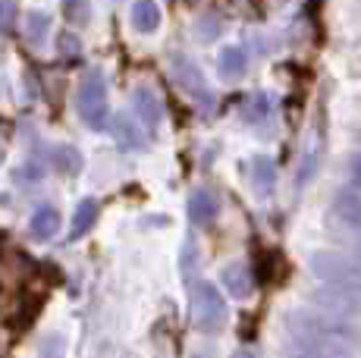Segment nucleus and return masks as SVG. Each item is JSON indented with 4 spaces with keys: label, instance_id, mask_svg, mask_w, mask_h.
Masks as SVG:
<instances>
[{
    "label": "nucleus",
    "instance_id": "1",
    "mask_svg": "<svg viewBox=\"0 0 361 358\" xmlns=\"http://www.w3.org/2000/svg\"><path fill=\"white\" fill-rule=\"evenodd\" d=\"M286 352L302 358H355L358 333L352 323H343L327 314L295 311L286 327Z\"/></svg>",
    "mask_w": 361,
    "mask_h": 358
},
{
    "label": "nucleus",
    "instance_id": "2",
    "mask_svg": "<svg viewBox=\"0 0 361 358\" xmlns=\"http://www.w3.org/2000/svg\"><path fill=\"white\" fill-rule=\"evenodd\" d=\"M311 273L321 280V286L361 292V261L345 252H317L311 258Z\"/></svg>",
    "mask_w": 361,
    "mask_h": 358
},
{
    "label": "nucleus",
    "instance_id": "3",
    "mask_svg": "<svg viewBox=\"0 0 361 358\" xmlns=\"http://www.w3.org/2000/svg\"><path fill=\"white\" fill-rule=\"evenodd\" d=\"M75 107H79V116L88 123L92 129H104L107 126V116H110V107H107V85L98 73L85 75L79 85V94H75Z\"/></svg>",
    "mask_w": 361,
    "mask_h": 358
},
{
    "label": "nucleus",
    "instance_id": "4",
    "mask_svg": "<svg viewBox=\"0 0 361 358\" xmlns=\"http://www.w3.org/2000/svg\"><path fill=\"white\" fill-rule=\"evenodd\" d=\"M224 318H226V302H224V295L217 292V286L195 283V289H192V321H195L204 333H211V330H217L220 323H224Z\"/></svg>",
    "mask_w": 361,
    "mask_h": 358
},
{
    "label": "nucleus",
    "instance_id": "5",
    "mask_svg": "<svg viewBox=\"0 0 361 358\" xmlns=\"http://www.w3.org/2000/svg\"><path fill=\"white\" fill-rule=\"evenodd\" d=\"M314 302L327 311L339 314V318H352L361 314V292L355 289H336V286H317L314 289Z\"/></svg>",
    "mask_w": 361,
    "mask_h": 358
},
{
    "label": "nucleus",
    "instance_id": "6",
    "mask_svg": "<svg viewBox=\"0 0 361 358\" xmlns=\"http://www.w3.org/2000/svg\"><path fill=\"white\" fill-rule=\"evenodd\" d=\"M333 220L339 226H345L349 233L361 236V195L355 192H339L336 202H333Z\"/></svg>",
    "mask_w": 361,
    "mask_h": 358
},
{
    "label": "nucleus",
    "instance_id": "7",
    "mask_svg": "<svg viewBox=\"0 0 361 358\" xmlns=\"http://www.w3.org/2000/svg\"><path fill=\"white\" fill-rule=\"evenodd\" d=\"M57 230H60V211L51 208V204H41V208L32 214V220H29L32 239H41V242H44V239L57 236Z\"/></svg>",
    "mask_w": 361,
    "mask_h": 358
},
{
    "label": "nucleus",
    "instance_id": "8",
    "mask_svg": "<svg viewBox=\"0 0 361 358\" xmlns=\"http://www.w3.org/2000/svg\"><path fill=\"white\" fill-rule=\"evenodd\" d=\"M224 286L230 289L235 299H245V295H252V289H255L252 271H248V267H242V264L226 267V271H224Z\"/></svg>",
    "mask_w": 361,
    "mask_h": 358
},
{
    "label": "nucleus",
    "instance_id": "9",
    "mask_svg": "<svg viewBox=\"0 0 361 358\" xmlns=\"http://www.w3.org/2000/svg\"><path fill=\"white\" fill-rule=\"evenodd\" d=\"M214 217H217V202H214L204 189L195 192V195L189 198V220L195 226H204V223H211Z\"/></svg>",
    "mask_w": 361,
    "mask_h": 358
},
{
    "label": "nucleus",
    "instance_id": "10",
    "mask_svg": "<svg viewBox=\"0 0 361 358\" xmlns=\"http://www.w3.org/2000/svg\"><path fill=\"white\" fill-rule=\"evenodd\" d=\"M94 220H98V202H94V198H85V202L75 208V214H73V230H69V239H82L94 226Z\"/></svg>",
    "mask_w": 361,
    "mask_h": 358
},
{
    "label": "nucleus",
    "instance_id": "11",
    "mask_svg": "<svg viewBox=\"0 0 361 358\" xmlns=\"http://www.w3.org/2000/svg\"><path fill=\"white\" fill-rule=\"evenodd\" d=\"M135 113H138V120H142V126L154 129L157 123H161V101L151 92H135Z\"/></svg>",
    "mask_w": 361,
    "mask_h": 358
},
{
    "label": "nucleus",
    "instance_id": "12",
    "mask_svg": "<svg viewBox=\"0 0 361 358\" xmlns=\"http://www.w3.org/2000/svg\"><path fill=\"white\" fill-rule=\"evenodd\" d=\"M132 23H135L138 32H154L161 25V10L151 0H142V4L132 6Z\"/></svg>",
    "mask_w": 361,
    "mask_h": 358
},
{
    "label": "nucleus",
    "instance_id": "13",
    "mask_svg": "<svg viewBox=\"0 0 361 358\" xmlns=\"http://www.w3.org/2000/svg\"><path fill=\"white\" fill-rule=\"evenodd\" d=\"M54 170H57V173H66V176H73V173H79L82 170V154L75 148H54Z\"/></svg>",
    "mask_w": 361,
    "mask_h": 358
},
{
    "label": "nucleus",
    "instance_id": "14",
    "mask_svg": "<svg viewBox=\"0 0 361 358\" xmlns=\"http://www.w3.org/2000/svg\"><path fill=\"white\" fill-rule=\"evenodd\" d=\"M220 73L224 75H242V70H245V51H242V47H226L224 54H220Z\"/></svg>",
    "mask_w": 361,
    "mask_h": 358
},
{
    "label": "nucleus",
    "instance_id": "15",
    "mask_svg": "<svg viewBox=\"0 0 361 358\" xmlns=\"http://www.w3.org/2000/svg\"><path fill=\"white\" fill-rule=\"evenodd\" d=\"M114 135H116V142H120L123 148H138V144H142V135H138V129L129 123V116H116Z\"/></svg>",
    "mask_w": 361,
    "mask_h": 358
},
{
    "label": "nucleus",
    "instance_id": "16",
    "mask_svg": "<svg viewBox=\"0 0 361 358\" xmlns=\"http://www.w3.org/2000/svg\"><path fill=\"white\" fill-rule=\"evenodd\" d=\"M176 70H179V75H183L185 88H195L198 94H204V82H201V73L195 70V66H189L185 60H176Z\"/></svg>",
    "mask_w": 361,
    "mask_h": 358
},
{
    "label": "nucleus",
    "instance_id": "17",
    "mask_svg": "<svg viewBox=\"0 0 361 358\" xmlns=\"http://www.w3.org/2000/svg\"><path fill=\"white\" fill-rule=\"evenodd\" d=\"M25 23H29L25 35H29L35 44H41V41H44V35H47V16H44V13H29V19H25Z\"/></svg>",
    "mask_w": 361,
    "mask_h": 358
},
{
    "label": "nucleus",
    "instance_id": "18",
    "mask_svg": "<svg viewBox=\"0 0 361 358\" xmlns=\"http://www.w3.org/2000/svg\"><path fill=\"white\" fill-rule=\"evenodd\" d=\"M255 170H258V185H261V189H264V185H274L276 183L274 161H267V157H258V161H255Z\"/></svg>",
    "mask_w": 361,
    "mask_h": 358
},
{
    "label": "nucleus",
    "instance_id": "19",
    "mask_svg": "<svg viewBox=\"0 0 361 358\" xmlns=\"http://www.w3.org/2000/svg\"><path fill=\"white\" fill-rule=\"evenodd\" d=\"M349 176H352V185L361 189V151L352 157V167H349Z\"/></svg>",
    "mask_w": 361,
    "mask_h": 358
},
{
    "label": "nucleus",
    "instance_id": "20",
    "mask_svg": "<svg viewBox=\"0 0 361 358\" xmlns=\"http://www.w3.org/2000/svg\"><path fill=\"white\" fill-rule=\"evenodd\" d=\"M13 4H0V25H10V19H13Z\"/></svg>",
    "mask_w": 361,
    "mask_h": 358
},
{
    "label": "nucleus",
    "instance_id": "21",
    "mask_svg": "<svg viewBox=\"0 0 361 358\" xmlns=\"http://www.w3.org/2000/svg\"><path fill=\"white\" fill-rule=\"evenodd\" d=\"M233 358H255V352H252V349H239Z\"/></svg>",
    "mask_w": 361,
    "mask_h": 358
}]
</instances>
